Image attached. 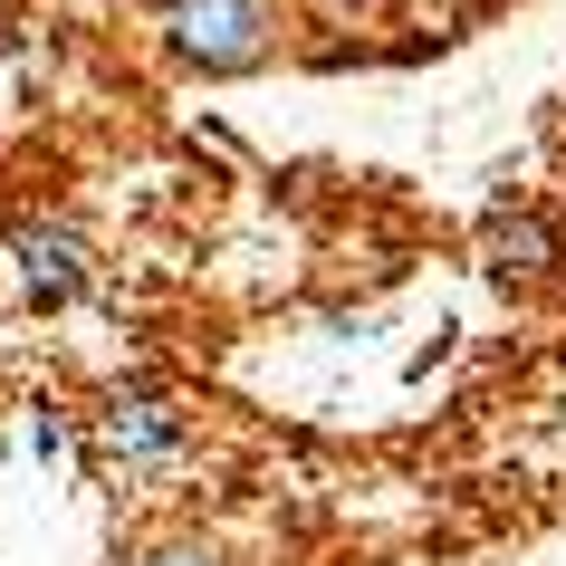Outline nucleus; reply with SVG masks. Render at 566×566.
<instances>
[{
  "instance_id": "obj_1",
  "label": "nucleus",
  "mask_w": 566,
  "mask_h": 566,
  "mask_svg": "<svg viewBox=\"0 0 566 566\" xmlns=\"http://www.w3.org/2000/svg\"><path fill=\"white\" fill-rule=\"evenodd\" d=\"M192 413H182L164 385H106L87 413V461L106 480H125V490H154V480H174L182 461H192Z\"/></svg>"
},
{
  "instance_id": "obj_2",
  "label": "nucleus",
  "mask_w": 566,
  "mask_h": 566,
  "mask_svg": "<svg viewBox=\"0 0 566 566\" xmlns=\"http://www.w3.org/2000/svg\"><path fill=\"white\" fill-rule=\"evenodd\" d=\"M154 39L192 77H250L279 59V10L269 0H154Z\"/></svg>"
},
{
  "instance_id": "obj_3",
  "label": "nucleus",
  "mask_w": 566,
  "mask_h": 566,
  "mask_svg": "<svg viewBox=\"0 0 566 566\" xmlns=\"http://www.w3.org/2000/svg\"><path fill=\"white\" fill-rule=\"evenodd\" d=\"M0 269H10V289L30 307H67V298H87V279H96V240L67 211H30V221L0 231Z\"/></svg>"
},
{
  "instance_id": "obj_4",
  "label": "nucleus",
  "mask_w": 566,
  "mask_h": 566,
  "mask_svg": "<svg viewBox=\"0 0 566 566\" xmlns=\"http://www.w3.org/2000/svg\"><path fill=\"white\" fill-rule=\"evenodd\" d=\"M480 269H490L500 289H547V279L566 269V231L547 221V211L509 202V211H490V221H480Z\"/></svg>"
},
{
  "instance_id": "obj_5",
  "label": "nucleus",
  "mask_w": 566,
  "mask_h": 566,
  "mask_svg": "<svg viewBox=\"0 0 566 566\" xmlns=\"http://www.w3.org/2000/svg\"><path fill=\"white\" fill-rule=\"evenodd\" d=\"M30 451H39V461H59V451H67V422L39 413V422H30Z\"/></svg>"
},
{
  "instance_id": "obj_6",
  "label": "nucleus",
  "mask_w": 566,
  "mask_h": 566,
  "mask_svg": "<svg viewBox=\"0 0 566 566\" xmlns=\"http://www.w3.org/2000/svg\"><path fill=\"white\" fill-rule=\"evenodd\" d=\"M0 10H10V0H0Z\"/></svg>"
}]
</instances>
